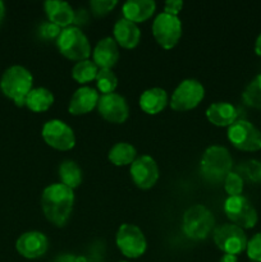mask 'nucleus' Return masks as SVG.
<instances>
[{"label": "nucleus", "instance_id": "1", "mask_svg": "<svg viewBox=\"0 0 261 262\" xmlns=\"http://www.w3.org/2000/svg\"><path fill=\"white\" fill-rule=\"evenodd\" d=\"M74 206V191L63 183H53L41 194V207L46 219L55 227H64Z\"/></svg>", "mask_w": 261, "mask_h": 262}, {"label": "nucleus", "instance_id": "2", "mask_svg": "<svg viewBox=\"0 0 261 262\" xmlns=\"http://www.w3.org/2000/svg\"><path fill=\"white\" fill-rule=\"evenodd\" d=\"M33 77L27 68L12 66L3 73L0 78V90L17 106H25L26 99L33 89Z\"/></svg>", "mask_w": 261, "mask_h": 262}, {"label": "nucleus", "instance_id": "3", "mask_svg": "<svg viewBox=\"0 0 261 262\" xmlns=\"http://www.w3.org/2000/svg\"><path fill=\"white\" fill-rule=\"evenodd\" d=\"M233 159L224 146L212 145L204 151L200 161L202 177L212 183H219L232 171Z\"/></svg>", "mask_w": 261, "mask_h": 262}, {"label": "nucleus", "instance_id": "4", "mask_svg": "<svg viewBox=\"0 0 261 262\" xmlns=\"http://www.w3.org/2000/svg\"><path fill=\"white\" fill-rule=\"evenodd\" d=\"M182 229L191 239L204 241L214 232L215 217L204 205H193L183 214Z\"/></svg>", "mask_w": 261, "mask_h": 262}, {"label": "nucleus", "instance_id": "5", "mask_svg": "<svg viewBox=\"0 0 261 262\" xmlns=\"http://www.w3.org/2000/svg\"><path fill=\"white\" fill-rule=\"evenodd\" d=\"M56 48L61 55L77 63L89 59L92 53L87 36L76 26H69L61 30L56 38Z\"/></svg>", "mask_w": 261, "mask_h": 262}, {"label": "nucleus", "instance_id": "6", "mask_svg": "<svg viewBox=\"0 0 261 262\" xmlns=\"http://www.w3.org/2000/svg\"><path fill=\"white\" fill-rule=\"evenodd\" d=\"M212 239L216 247L225 255L238 256L245 252L247 247V235L242 228L227 223L215 227L212 232Z\"/></svg>", "mask_w": 261, "mask_h": 262}, {"label": "nucleus", "instance_id": "7", "mask_svg": "<svg viewBox=\"0 0 261 262\" xmlns=\"http://www.w3.org/2000/svg\"><path fill=\"white\" fill-rule=\"evenodd\" d=\"M205 97V87L194 78L183 79L171 94L170 105L174 112H188L199 106Z\"/></svg>", "mask_w": 261, "mask_h": 262}, {"label": "nucleus", "instance_id": "8", "mask_svg": "<svg viewBox=\"0 0 261 262\" xmlns=\"http://www.w3.org/2000/svg\"><path fill=\"white\" fill-rule=\"evenodd\" d=\"M118 250L127 258H138L146 252L147 241L142 230L135 224H124L118 228L115 235Z\"/></svg>", "mask_w": 261, "mask_h": 262}, {"label": "nucleus", "instance_id": "9", "mask_svg": "<svg viewBox=\"0 0 261 262\" xmlns=\"http://www.w3.org/2000/svg\"><path fill=\"white\" fill-rule=\"evenodd\" d=\"M223 210L230 223L242 228L243 230L252 229L257 224V211L245 196L227 197Z\"/></svg>", "mask_w": 261, "mask_h": 262}, {"label": "nucleus", "instance_id": "10", "mask_svg": "<svg viewBox=\"0 0 261 262\" xmlns=\"http://www.w3.org/2000/svg\"><path fill=\"white\" fill-rule=\"evenodd\" d=\"M228 140L237 150L255 152L261 150V132L248 120H237L228 127Z\"/></svg>", "mask_w": 261, "mask_h": 262}, {"label": "nucleus", "instance_id": "11", "mask_svg": "<svg viewBox=\"0 0 261 262\" xmlns=\"http://www.w3.org/2000/svg\"><path fill=\"white\" fill-rule=\"evenodd\" d=\"M153 35L156 42L165 50H170L182 37V22L176 15L161 12L153 22Z\"/></svg>", "mask_w": 261, "mask_h": 262}, {"label": "nucleus", "instance_id": "12", "mask_svg": "<svg viewBox=\"0 0 261 262\" xmlns=\"http://www.w3.org/2000/svg\"><path fill=\"white\" fill-rule=\"evenodd\" d=\"M41 135L46 145L55 150L69 151L76 145V135L73 129L63 120H48L44 124Z\"/></svg>", "mask_w": 261, "mask_h": 262}, {"label": "nucleus", "instance_id": "13", "mask_svg": "<svg viewBox=\"0 0 261 262\" xmlns=\"http://www.w3.org/2000/svg\"><path fill=\"white\" fill-rule=\"evenodd\" d=\"M130 178L140 189H150L158 182L160 171L158 163L150 155L137 156L129 168Z\"/></svg>", "mask_w": 261, "mask_h": 262}, {"label": "nucleus", "instance_id": "14", "mask_svg": "<svg viewBox=\"0 0 261 262\" xmlns=\"http://www.w3.org/2000/svg\"><path fill=\"white\" fill-rule=\"evenodd\" d=\"M97 112L105 120L114 124H122L129 117V105L122 95L113 92L100 95L97 102Z\"/></svg>", "mask_w": 261, "mask_h": 262}, {"label": "nucleus", "instance_id": "15", "mask_svg": "<svg viewBox=\"0 0 261 262\" xmlns=\"http://www.w3.org/2000/svg\"><path fill=\"white\" fill-rule=\"evenodd\" d=\"M49 248V241L44 233L37 230H31L19 235L15 242V250L28 260L42 257Z\"/></svg>", "mask_w": 261, "mask_h": 262}, {"label": "nucleus", "instance_id": "16", "mask_svg": "<svg viewBox=\"0 0 261 262\" xmlns=\"http://www.w3.org/2000/svg\"><path fill=\"white\" fill-rule=\"evenodd\" d=\"M100 94L90 86H82L74 91L69 101L68 110L72 115H84L97 107Z\"/></svg>", "mask_w": 261, "mask_h": 262}, {"label": "nucleus", "instance_id": "17", "mask_svg": "<svg viewBox=\"0 0 261 262\" xmlns=\"http://www.w3.org/2000/svg\"><path fill=\"white\" fill-rule=\"evenodd\" d=\"M119 59V46L110 36L101 38L92 51V61L99 69H112Z\"/></svg>", "mask_w": 261, "mask_h": 262}, {"label": "nucleus", "instance_id": "18", "mask_svg": "<svg viewBox=\"0 0 261 262\" xmlns=\"http://www.w3.org/2000/svg\"><path fill=\"white\" fill-rule=\"evenodd\" d=\"M44 9L49 22L60 28L69 27L76 19L72 5L63 0H48L44 3Z\"/></svg>", "mask_w": 261, "mask_h": 262}, {"label": "nucleus", "instance_id": "19", "mask_svg": "<svg viewBox=\"0 0 261 262\" xmlns=\"http://www.w3.org/2000/svg\"><path fill=\"white\" fill-rule=\"evenodd\" d=\"M115 42L123 49H135L141 41V31L136 23L120 18L115 22L113 28Z\"/></svg>", "mask_w": 261, "mask_h": 262}, {"label": "nucleus", "instance_id": "20", "mask_svg": "<svg viewBox=\"0 0 261 262\" xmlns=\"http://www.w3.org/2000/svg\"><path fill=\"white\" fill-rule=\"evenodd\" d=\"M156 10L154 0H128L122 5L123 18L133 23H142L150 19Z\"/></svg>", "mask_w": 261, "mask_h": 262}, {"label": "nucleus", "instance_id": "21", "mask_svg": "<svg viewBox=\"0 0 261 262\" xmlns=\"http://www.w3.org/2000/svg\"><path fill=\"white\" fill-rule=\"evenodd\" d=\"M206 118L216 127H230L237 122L238 110L230 102H214L206 109Z\"/></svg>", "mask_w": 261, "mask_h": 262}, {"label": "nucleus", "instance_id": "22", "mask_svg": "<svg viewBox=\"0 0 261 262\" xmlns=\"http://www.w3.org/2000/svg\"><path fill=\"white\" fill-rule=\"evenodd\" d=\"M169 102L168 94L160 87H151L141 94L140 104L141 110L148 115H156L163 112Z\"/></svg>", "mask_w": 261, "mask_h": 262}, {"label": "nucleus", "instance_id": "23", "mask_svg": "<svg viewBox=\"0 0 261 262\" xmlns=\"http://www.w3.org/2000/svg\"><path fill=\"white\" fill-rule=\"evenodd\" d=\"M54 104V95L46 87H36L31 90L26 99L25 106L33 113H44L50 109Z\"/></svg>", "mask_w": 261, "mask_h": 262}, {"label": "nucleus", "instance_id": "24", "mask_svg": "<svg viewBox=\"0 0 261 262\" xmlns=\"http://www.w3.org/2000/svg\"><path fill=\"white\" fill-rule=\"evenodd\" d=\"M107 159L115 166L130 165L137 159V150L128 142H118L109 150Z\"/></svg>", "mask_w": 261, "mask_h": 262}, {"label": "nucleus", "instance_id": "25", "mask_svg": "<svg viewBox=\"0 0 261 262\" xmlns=\"http://www.w3.org/2000/svg\"><path fill=\"white\" fill-rule=\"evenodd\" d=\"M59 178L60 183L74 191L82 183V170L76 161L64 160L59 166Z\"/></svg>", "mask_w": 261, "mask_h": 262}, {"label": "nucleus", "instance_id": "26", "mask_svg": "<svg viewBox=\"0 0 261 262\" xmlns=\"http://www.w3.org/2000/svg\"><path fill=\"white\" fill-rule=\"evenodd\" d=\"M99 72V67L90 59L78 61L72 68V78L79 84H86L89 82L95 81Z\"/></svg>", "mask_w": 261, "mask_h": 262}, {"label": "nucleus", "instance_id": "27", "mask_svg": "<svg viewBox=\"0 0 261 262\" xmlns=\"http://www.w3.org/2000/svg\"><path fill=\"white\" fill-rule=\"evenodd\" d=\"M242 99L246 105L255 109H261V74H257L242 94Z\"/></svg>", "mask_w": 261, "mask_h": 262}, {"label": "nucleus", "instance_id": "28", "mask_svg": "<svg viewBox=\"0 0 261 262\" xmlns=\"http://www.w3.org/2000/svg\"><path fill=\"white\" fill-rule=\"evenodd\" d=\"M95 82L101 95L113 94L118 87V78L112 69H99Z\"/></svg>", "mask_w": 261, "mask_h": 262}, {"label": "nucleus", "instance_id": "29", "mask_svg": "<svg viewBox=\"0 0 261 262\" xmlns=\"http://www.w3.org/2000/svg\"><path fill=\"white\" fill-rule=\"evenodd\" d=\"M238 174L242 177L246 181L251 182V183H261V161L251 159V160H246L238 166Z\"/></svg>", "mask_w": 261, "mask_h": 262}, {"label": "nucleus", "instance_id": "30", "mask_svg": "<svg viewBox=\"0 0 261 262\" xmlns=\"http://www.w3.org/2000/svg\"><path fill=\"white\" fill-rule=\"evenodd\" d=\"M223 183H224V189L228 193V197L242 196L243 188H245V179L237 171H230L225 177Z\"/></svg>", "mask_w": 261, "mask_h": 262}, {"label": "nucleus", "instance_id": "31", "mask_svg": "<svg viewBox=\"0 0 261 262\" xmlns=\"http://www.w3.org/2000/svg\"><path fill=\"white\" fill-rule=\"evenodd\" d=\"M118 5L117 0H92L90 2V8L95 17H104L112 12Z\"/></svg>", "mask_w": 261, "mask_h": 262}, {"label": "nucleus", "instance_id": "32", "mask_svg": "<svg viewBox=\"0 0 261 262\" xmlns=\"http://www.w3.org/2000/svg\"><path fill=\"white\" fill-rule=\"evenodd\" d=\"M246 253L252 262H261V232L256 233L248 239Z\"/></svg>", "mask_w": 261, "mask_h": 262}, {"label": "nucleus", "instance_id": "33", "mask_svg": "<svg viewBox=\"0 0 261 262\" xmlns=\"http://www.w3.org/2000/svg\"><path fill=\"white\" fill-rule=\"evenodd\" d=\"M40 36L44 38V40H55L59 37V35H60L61 32V28L58 27V26H55L54 23L51 22H46V23H42V25L40 26Z\"/></svg>", "mask_w": 261, "mask_h": 262}, {"label": "nucleus", "instance_id": "34", "mask_svg": "<svg viewBox=\"0 0 261 262\" xmlns=\"http://www.w3.org/2000/svg\"><path fill=\"white\" fill-rule=\"evenodd\" d=\"M182 8H183V2H181V0H168L164 4V13H168V14L178 17Z\"/></svg>", "mask_w": 261, "mask_h": 262}, {"label": "nucleus", "instance_id": "35", "mask_svg": "<svg viewBox=\"0 0 261 262\" xmlns=\"http://www.w3.org/2000/svg\"><path fill=\"white\" fill-rule=\"evenodd\" d=\"M219 262H238V257L234 255H223Z\"/></svg>", "mask_w": 261, "mask_h": 262}, {"label": "nucleus", "instance_id": "36", "mask_svg": "<svg viewBox=\"0 0 261 262\" xmlns=\"http://www.w3.org/2000/svg\"><path fill=\"white\" fill-rule=\"evenodd\" d=\"M255 53L256 55L261 56V33L257 36V38L255 41Z\"/></svg>", "mask_w": 261, "mask_h": 262}, {"label": "nucleus", "instance_id": "37", "mask_svg": "<svg viewBox=\"0 0 261 262\" xmlns=\"http://www.w3.org/2000/svg\"><path fill=\"white\" fill-rule=\"evenodd\" d=\"M4 17H5V5L4 3L0 0V26H2L3 20H4Z\"/></svg>", "mask_w": 261, "mask_h": 262}, {"label": "nucleus", "instance_id": "38", "mask_svg": "<svg viewBox=\"0 0 261 262\" xmlns=\"http://www.w3.org/2000/svg\"><path fill=\"white\" fill-rule=\"evenodd\" d=\"M119 262H128V261H119Z\"/></svg>", "mask_w": 261, "mask_h": 262}]
</instances>
